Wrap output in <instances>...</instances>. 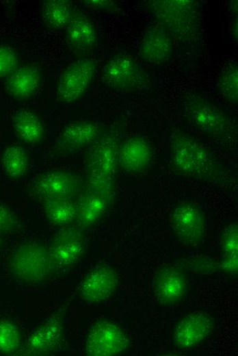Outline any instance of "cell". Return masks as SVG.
Here are the masks:
<instances>
[{"mask_svg": "<svg viewBox=\"0 0 238 356\" xmlns=\"http://www.w3.org/2000/svg\"><path fill=\"white\" fill-rule=\"evenodd\" d=\"M147 8L157 24L175 40L189 44L199 35L201 9L191 0H151Z\"/></svg>", "mask_w": 238, "mask_h": 356, "instance_id": "6da1fadb", "label": "cell"}, {"mask_svg": "<svg viewBox=\"0 0 238 356\" xmlns=\"http://www.w3.org/2000/svg\"><path fill=\"white\" fill-rule=\"evenodd\" d=\"M12 275L27 283H39L53 269L48 248L35 241L19 246L10 260Z\"/></svg>", "mask_w": 238, "mask_h": 356, "instance_id": "7a4b0ae2", "label": "cell"}, {"mask_svg": "<svg viewBox=\"0 0 238 356\" xmlns=\"http://www.w3.org/2000/svg\"><path fill=\"white\" fill-rule=\"evenodd\" d=\"M119 144L113 135L95 140L86 158L88 183L113 185V177L119 164Z\"/></svg>", "mask_w": 238, "mask_h": 356, "instance_id": "3957f363", "label": "cell"}, {"mask_svg": "<svg viewBox=\"0 0 238 356\" xmlns=\"http://www.w3.org/2000/svg\"><path fill=\"white\" fill-rule=\"evenodd\" d=\"M103 76L111 88L122 91L141 88L148 83V78L140 64L127 55L118 54L105 64Z\"/></svg>", "mask_w": 238, "mask_h": 356, "instance_id": "277c9868", "label": "cell"}, {"mask_svg": "<svg viewBox=\"0 0 238 356\" xmlns=\"http://www.w3.org/2000/svg\"><path fill=\"white\" fill-rule=\"evenodd\" d=\"M172 162L178 173L189 177L202 174L211 165L208 153L202 145L183 134L172 138Z\"/></svg>", "mask_w": 238, "mask_h": 356, "instance_id": "5b68a950", "label": "cell"}, {"mask_svg": "<svg viewBox=\"0 0 238 356\" xmlns=\"http://www.w3.org/2000/svg\"><path fill=\"white\" fill-rule=\"evenodd\" d=\"M94 73L95 64L88 58L79 59L69 64L57 80V99L66 103L78 100L90 86Z\"/></svg>", "mask_w": 238, "mask_h": 356, "instance_id": "8992f818", "label": "cell"}, {"mask_svg": "<svg viewBox=\"0 0 238 356\" xmlns=\"http://www.w3.org/2000/svg\"><path fill=\"white\" fill-rule=\"evenodd\" d=\"M170 224L177 238L187 245H196L203 239L206 231V218L196 204L184 202L174 207Z\"/></svg>", "mask_w": 238, "mask_h": 356, "instance_id": "52a82bcc", "label": "cell"}, {"mask_svg": "<svg viewBox=\"0 0 238 356\" xmlns=\"http://www.w3.org/2000/svg\"><path fill=\"white\" fill-rule=\"evenodd\" d=\"M129 340L124 331L116 324L100 321L90 329L85 342V353L90 356H113L122 353Z\"/></svg>", "mask_w": 238, "mask_h": 356, "instance_id": "ba28073f", "label": "cell"}, {"mask_svg": "<svg viewBox=\"0 0 238 356\" xmlns=\"http://www.w3.org/2000/svg\"><path fill=\"white\" fill-rule=\"evenodd\" d=\"M185 110L191 124L202 132L220 135L228 129V120L224 112L200 97H188Z\"/></svg>", "mask_w": 238, "mask_h": 356, "instance_id": "9c48e42d", "label": "cell"}, {"mask_svg": "<svg viewBox=\"0 0 238 356\" xmlns=\"http://www.w3.org/2000/svg\"><path fill=\"white\" fill-rule=\"evenodd\" d=\"M83 247V236L78 229L61 230L48 248L53 269L64 270L72 266L81 258Z\"/></svg>", "mask_w": 238, "mask_h": 356, "instance_id": "30bf717a", "label": "cell"}, {"mask_svg": "<svg viewBox=\"0 0 238 356\" xmlns=\"http://www.w3.org/2000/svg\"><path fill=\"white\" fill-rule=\"evenodd\" d=\"M213 328V319L210 315L193 312L178 322L173 331L172 342L179 348H191L209 336Z\"/></svg>", "mask_w": 238, "mask_h": 356, "instance_id": "8fae6325", "label": "cell"}, {"mask_svg": "<svg viewBox=\"0 0 238 356\" xmlns=\"http://www.w3.org/2000/svg\"><path fill=\"white\" fill-rule=\"evenodd\" d=\"M187 281L183 272L174 266H162L154 279V292L157 303L162 306L178 304L185 296Z\"/></svg>", "mask_w": 238, "mask_h": 356, "instance_id": "7c38bea8", "label": "cell"}, {"mask_svg": "<svg viewBox=\"0 0 238 356\" xmlns=\"http://www.w3.org/2000/svg\"><path fill=\"white\" fill-rule=\"evenodd\" d=\"M80 180L75 175L63 170H49L36 178L34 190L46 199H72L80 189Z\"/></svg>", "mask_w": 238, "mask_h": 356, "instance_id": "4fadbf2b", "label": "cell"}, {"mask_svg": "<svg viewBox=\"0 0 238 356\" xmlns=\"http://www.w3.org/2000/svg\"><path fill=\"white\" fill-rule=\"evenodd\" d=\"M118 284V276L112 268L98 266L92 270L81 281L80 296L87 303H99L110 297Z\"/></svg>", "mask_w": 238, "mask_h": 356, "instance_id": "5bb4252c", "label": "cell"}, {"mask_svg": "<svg viewBox=\"0 0 238 356\" xmlns=\"http://www.w3.org/2000/svg\"><path fill=\"white\" fill-rule=\"evenodd\" d=\"M173 53V39L168 31L156 23L145 30L140 46L141 60L150 64L167 62Z\"/></svg>", "mask_w": 238, "mask_h": 356, "instance_id": "9a60e30c", "label": "cell"}, {"mask_svg": "<svg viewBox=\"0 0 238 356\" xmlns=\"http://www.w3.org/2000/svg\"><path fill=\"white\" fill-rule=\"evenodd\" d=\"M63 330L62 318L57 315L51 316L31 333L25 354L41 355L52 352L61 342Z\"/></svg>", "mask_w": 238, "mask_h": 356, "instance_id": "2e32d148", "label": "cell"}, {"mask_svg": "<svg viewBox=\"0 0 238 356\" xmlns=\"http://www.w3.org/2000/svg\"><path fill=\"white\" fill-rule=\"evenodd\" d=\"M111 193L88 188L75 202V218L79 226L88 228L103 216L112 196Z\"/></svg>", "mask_w": 238, "mask_h": 356, "instance_id": "e0dca14e", "label": "cell"}, {"mask_svg": "<svg viewBox=\"0 0 238 356\" xmlns=\"http://www.w3.org/2000/svg\"><path fill=\"white\" fill-rule=\"evenodd\" d=\"M65 28L68 44L73 51L84 53L96 47L98 38L95 27L83 12L73 11Z\"/></svg>", "mask_w": 238, "mask_h": 356, "instance_id": "ac0fdd59", "label": "cell"}, {"mask_svg": "<svg viewBox=\"0 0 238 356\" xmlns=\"http://www.w3.org/2000/svg\"><path fill=\"white\" fill-rule=\"evenodd\" d=\"M100 125L94 121L82 120L67 125L60 134L57 149L62 152L78 150L88 145L98 138Z\"/></svg>", "mask_w": 238, "mask_h": 356, "instance_id": "d6986e66", "label": "cell"}, {"mask_svg": "<svg viewBox=\"0 0 238 356\" xmlns=\"http://www.w3.org/2000/svg\"><path fill=\"white\" fill-rule=\"evenodd\" d=\"M151 157V149L142 138L132 137L119 145V164L127 171L144 170L149 164Z\"/></svg>", "mask_w": 238, "mask_h": 356, "instance_id": "ffe728a7", "label": "cell"}, {"mask_svg": "<svg viewBox=\"0 0 238 356\" xmlns=\"http://www.w3.org/2000/svg\"><path fill=\"white\" fill-rule=\"evenodd\" d=\"M40 81V73L34 66H24L16 68L8 77L5 90L9 95L25 99L31 97L37 91Z\"/></svg>", "mask_w": 238, "mask_h": 356, "instance_id": "44dd1931", "label": "cell"}, {"mask_svg": "<svg viewBox=\"0 0 238 356\" xmlns=\"http://www.w3.org/2000/svg\"><path fill=\"white\" fill-rule=\"evenodd\" d=\"M12 125L18 137L24 142L36 144L44 136V127L32 111L18 110L13 115Z\"/></svg>", "mask_w": 238, "mask_h": 356, "instance_id": "7402d4cb", "label": "cell"}, {"mask_svg": "<svg viewBox=\"0 0 238 356\" xmlns=\"http://www.w3.org/2000/svg\"><path fill=\"white\" fill-rule=\"evenodd\" d=\"M72 10L68 1L64 0H44L42 1L41 18L44 24L51 29L66 27L70 21Z\"/></svg>", "mask_w": 238, "mask_h": 356, "instance_id": "603a6c76", "label": "cell"}, {"mask_svg": "<svg viewBox=\"0 0 238 356\" xmlns=\"http://www.w3.org/2000/svg\"><path fill=\"white\" fill-rule=\"evenodd\" d=\"M220 246L222 255L221 266L224 270L236 275L237 272L238 229L236 223H233L224 230Z\"/></svg>", "mask_w": 238, "mask_h": 356, "instance_id": "cb8c5ba5", "label": "cell"}, {"mask_svg": "<svg viewBox=\"0 0 238 356\" xmlns=\"http://www.w3.org/2000/svg\"><path fill=\"white\" fill-rule=\"evenodd\" d=\"M1 164L5 173L8 177L18 178L23 176L28 169V155L24 148L12 144L3 152Z\"/></svg>", "mask_w": 238, "mask_h": 356, "instance_id": "d4e9b609", "label": "cell"}, {"mask_svg": "<svg viewBox=\"0 0 238 356\" xmlns=\"http://www.w3.org/2000/svg\"><path fill=\"white\" fill-rule=\"evenodd\" d=\"M44 209L47 218L57 225H67L75 218V202L72 199H46Z\"/></svg>", "mask_w": 238, "mask_h": 356, "instance_id": "484cf974", "label": "cell"}, {"mask_svg": "<svg viewBox=\"0 0 238 356\" xmlns=\"http://www.w3.org/2000/svg\"><path fill=\"white\" fill-rule=\"evenodd\" d=\"M238 67L237 64L228 66L221 74L218 88L229 102L237 104L238 100Z\"/></svg>", "mask_w": 238, "mask_h": 356, "instance_id": "4316f807", "label": "cell"}, {"mask_svg": "<svg viewBox=\"0 0 238 356\" xmlns=\"http://www.w3.org/2000/svg\"><path fill=\"white\" fill-rule=\"evenodd\" d=\"M20 344L21 336L16 326L8 320H0V353H14Z\"/></svg>", "mask_w": 238, "mask_h": 356, "instance_id": "83f0119b", "label": "cell"}, {"mask_svg": "<svg viewBox=\"0 0 238 356\" xmlns=\"http://www.w3.org/2000/svg\"><path fill=\"white\" fill-rule=\"evenodd\" d=\"M16 52L10 47L0 45V78L8 77L18 66Z\"/></svg>", "mask_w": 238, "mask_h": 356, "instance_id": "f1b7e54d", "label": "cell"}, {"mask_svg": "<svg viewBox=\"0 0 238 356\" xmlns=\"http://www.w3.org/2000/svg\"><path fill=\"white\" fill-rule=\"evenodd\" d=\"M83 4L90 9L114 10L117 8L116 2L113 1L85 0L83 1Z\"/></svg>", "mask_w": 238, "mask_h": 356, "instance_id": "f546056e", "label": "cell"}, {"mask_svg": "<svg viewBox=\"0 0 238 356\" xmlns=\"http://www.w3.org/2000/svg\"><path fill=\"white\" fill-rule=\"evenodd\" d=\"M14 218L11 211L3 205H0V232L12 227Z\"/></svg>", "mask_w": 238, "mask_h": 356, "instance_id": "4dcf8cb0", "label": "cell"}, {"mask_svg": "<svg viewBox=\"0 0 238 356\" xmlns=\"http://www.w3.org/2000/svg\"><path fill=\"white\" fill-rule=\"evenodd\" d=\"M1 238H0V246H1Z\"/></svg>", "mask_w": 238, "mask_h": 356, "instance_id": "1f68e13d", "label": "cell"}]
</instances>
